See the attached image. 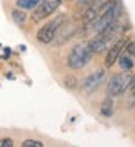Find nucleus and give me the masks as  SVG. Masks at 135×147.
Listing matches in <instances>:
<instances>
[{
    "mask_svg": "<svg viewBox=\"0 0 135 147\" xmlns=\"http://www.w3.org/2000/svg\"><path fill=\"white\" fill-rule=\"evenodd\" d=\"M93 55L94 52L90 46V41H81L77 46H73L72 50L69 52L66 65L71 69H82L91 60Z\"/></svg>",
    "mask_w": 135,
    "mask_h": 147,
    "instance_id": "obj_1",
    "label": "nucleus"
},
{
    "mask_svg": "<svg viewBox=\"0 0 135 147\" xmlns=\"http://www.w3.org/2000/svg\"><path fill=\"white\" fill-rule=\"evenodd\" d=\"M119 13H120V2L119 0H110L109 5L106 6V9L91 22L93 31L101 32L106 28H109L110 25H113L119 18Z\"/></svg>",
    "mask_w": 135,
    "mask_h": 147,
    "instance_id": "obj_2",
    "label": "nucleus"
},
{
    "mask_svg": "<svg viewBox=\"0 0 135 147\" xmlns=\"http://www.w3.org/2000/svg\"><path fill=\"white\" fill-rule=\"evenodd\" d=\"M122 32L120 27H116V22L113 25H110L109 28H106L101 32H97V35L93 40H90V46L93 49L94 53H101L110 46V43H115L118 40L119 34Z\"/></svg>",
    "mask_w": 135,
    "mask_h": 147,
    "instance_id": "obj_3",
    "label": "nucleus"
},
{
    "mask_svg": "<svg viewBox=\"0 0 135 147\" xmlns=\"http://www.w3.org/2000/svg\"><path fill=\"white\" fill-rule=\"evenodd\" d=\"M66 21V15L65 13H60L57 16H54L52 21L46 22L44 25L38 30L37 32V40H38L41 44H50L54 41V38L57 37V32L60 31L62 25Z\"/></svg>",
    "mask_w": 135,
    "mask_h": 147,
    "instance_id": "obj_4",
    "label": "nucleus"
},
{
    "mask_svg": "<svg viewBox=\"0 0 135 147\" xmlns=\"http://www.w3.org/2000/svg\"><path fill=\"white\" fill-rule=\"evenodd\" d=\"M131 80H132V75L129 72H122V74L113 75L112 78H110V81L107 84V88H106L107 96L118 97L122 93H125L131 85Z\"/></svg>",
    "mask_w": 135,
    "mask_h": 147,
    "instance_id": "obj_5",
    "label": "nucleus"
},
{
    "mask_svg": "<svg viewBox=\"0 0 135 147\" xmlns=\"http://www.w3.org/2000/svg\"><path fill=\"white\" fill-rule=\"evenodd\" d=\"M63 2L65 0H43V2L34 9V13H32L31 19L37 24V22L48 18L52 13H54V12L63 5Z\"/></svg>",
    "mask_w": 135,
    "mask_h": 147,
    "instance_id": "obj_6",
    "label": "nucleus"
},
{
    "mask_svg": "<svg viewBox=\"0 0 135 147\" xmlns=\"http://www.w3.org/2000/svg\"><path fill=\"white\" fill-rule=\"evenodd\" d=\"M109 2L110 0H93L90 5H87V9H85L84 18H82L84 25H91V22L106 9Z\"/></svg>",
    "mask_w": 135,
    "mask_h": 147,
    "instance_id": "obj_7",
    "label": "nucleus"
},
{
    "mask_svg": "<svg viewBox=\"0 0 135 147\" xmlns=\"http://www.w3.org/2000/svg\"><path fill=\"white\" fill-rule=\"evenodd\" d=\"M128 38L126 37H119V38L113 43V46L109 49V52H107V56H106V60H104V65L106 68H112L116 62H118V59L119 56L122 55V52H124V49H125V44H126Z\"/></svg>",
    "mask_w": 135,
    "mask_h": 147,
    "instance_id": "obj_8",
    "label": "nucleus"
},
{
    "mask_svg": "<svg viewBox=\"0 0 135 147\" xmlns=\"http://www.w3.org/2000/svg\"><path fill=\"white\" fill-rule=\"evenodd\" d=\"M106 78V71L104 69H97L94 72H91L90 75L84 80L82 82V90L85 93H93L101 85V82Z\"/></svg>",
    "mask_w": 135,
    "mask_h": 147,
    "instance_id": "obj_9",
    "label": "nucleus"
},
{
    "mask_svg": "<svg viewBox=\"0 0 135 147\" xmlns=\"http://www.w3.org/2000/svg\"><path fill=\"white\" fill-rule=\"evenodd\" d=\"M100 113L106 118H110L113 115V102H112V97H107V99L103 100L101 103V107H100Z\"/></svg>",
    "mask_w": 135,
    "mask_h": 147,
    "instance_id": "obj_10",
    "label": "nucleus"
},
{
    "mask_svg": "<svg viewBox=\"0 0 135 147\" xmlns=\"http://www.w3.org/2000/svg\"><path fill=\"white\" fill-rule=\"evenodd\" d=\"M10 15H12V19L15 21V24H16V25H19V27H22L24 24H25V21H27V13L21 7L13 9V10L10 12Z\"/></svg>",
    "mask_w": 135,
    "mask_h": 147,
    "instance_id": "obj_11",
    "label": "nucleus"
},
{
    "mask_svg": "<svg viewBox=\"0 0 135 147\" xmlns=\"http://www.w3.org/2000/svg\"><path fill=\"white\" fill-rule=\"evenodd\" d=\"M43 0H16V6L24 9V10H31L35 9Z\"/></svg>",
    "mask_w": 135,
    "mask_h": 147,
    "instance_id": "obj_12",
    "label": "nucleus"
},
{
    "mask_svg": "<svg viewBox=\"0 0 135 147\" xmlns=\"http://www.w3.org/2000/svg\"><path fill=\"white\" fill-rule=\"evenodd\" d=\"M118 60H119V66L124 71H129L134 66V60L129 55H120Z\"/></svg>",
    "mask_w": 135,
    "mask_h": 147,
    "instance_id": "obj_13",
    "label": "nucleus"
},
{
    "mask_svg": "<svg viewBox=\"0 0 135 147\" xmlns=\"http://www.w3.org/2000/svg\"><path fill=\"white\" fill-rule=\"evenodd\" d=\"M21 146L22 147H43L44 144L38 140H25V141H22Z\"/></svg>",
    "mask_w": 135,
    "mask_h": 147,
    "instance_id": "obj_14",
    "label": "nucleus"
},
{
    "mask_svg": "<svg viewBox=\"0 0 135 147\" xmlns=\"http://www.w3.org/2000/svg\"><path fill=\"white\" fill-rule=\"evenodd\" d=\"M124 50H125L129 56H132V57L135 59V41H126Z\"/></svg>",
    "mask_w": 135,
    "mask_h": 147,
    "instance_id": "obj_15",
    "label": "nucleus"
},
{
    "mask_svg": "<svg viewBox=\"0 0 135 147\" xmlns=\"http://www.w3.org/2000/svg\"><path fill=\"white\" fill-rule=\"evenodd\" d=\"M63 82H65V85H66V87H68V88H71V90L77 87V78H75V77H72V75L66 77Z\"/></svg>",
    "mask_w": 135,
    "mask_h": 147,
    "instance_id": "obj_16",
    "label": "nucleus"
},
{
    "mask_svg": "<svg viewBox=\"0 0 135 147\" xmlns=\"http://www.w3.org/2000/svg\"><path fill=\"white\" fill-rule=\"evenodd\" d=\"M0 147H13V140L12 138H2L0 140Z\"/></svg>",
    "mask_w": 135,
    "mask_h": 147,
    "instance_id": "obj_17",
    "label": "nucleus"
},
{
    "mask_svg": "<svg viewBox=\"0 0 135 147\" xmlns=\"http://www.w3.org/2000/svg\"><path fill=\"white\" fill-rule=\"evenodd\" d=\"M93 2V0H77V5L78 6H87Z\"/></svg>",
    "mask_w": 135,
    "mask_h": 147,
    "instance_id": "obj_18",
    "label": "nucleus"
},
{
    "mask_svg": "<svg viewBox=\"0 0 135 147\" xmlns=\"http://www.w3.org/2000/svg\"><path fill=\"white\" fill-rule=\"evenodd\" d=\"M129 87H131L132 90H135V75H134L132 80H131V85H129Z\"/></svg>",
    "mask_w": 135,
    "mask_h": 147,
    "instance_id": "obj_19",
    "label": "nucleus"
}]
</instances>
